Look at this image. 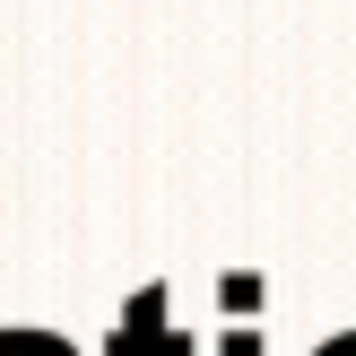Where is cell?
<instances>
[{"label":"cell","instance_id":"2","mask_svg":"<svg viewBox=\"0 0 356 356\" xmlns=\"http://www.w3.org/2000/svg\"><path fill=\"white\" fill-rule=\"evenodd\" d=\"M226 356H261V339L252 330H226Z\"/></svg>","mask_w":356,"mask_h":356},{"label":"cell","instance_id":"1","mask_svg":"<svg viewBox=\"0 0 356 356\" xmlns=\"http://www.w3.org/2000/svg\"><path fill=\"white\" fill-rule=\"evenodd\" d=\"M156 313H165V287H148L131 305V322H122V339H113V356H191L174 330H156Z\"/></svg>","mask_w":356,"mask_h":356},{"label":"cell","instance_id":"3","mask_svg":"<svg viewBox=\"0 0 356 356\" xmlns=\"http://www.w3.org/2000/svg\"><path fill=\"white\" fill-rule=\"evenodd\" d=\"M313 356H356V330H339V339H330V348H313Z\"/></svg>","mask_w":356,"mask_h":356}]
</instances>
